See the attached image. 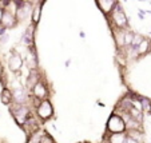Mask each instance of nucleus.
I'll use <instances>...</instances> for the list:
<instances>
[{
    "label": "nucleus",
    "mask_w": 151,
    "mask_h": 143,
    "mask_svg": "<svg viewBox=\"0 0 151 143\" xmlns=\"http://www.w3.org/2000/svg\"><path fill=\"white\" fill-rule=\"evenodd\" d=\"M107 20H109V24H110V28L114 29H127L130 28V20H128V16L126 14L124 8H123L122 3L118 1L116 6L114 7L111 12L107 15Z\"/></svg>",
    "instance_id": "obj_1"
},
{
    "label": "nucleus",
    "mask_w": 151,
    "mask_h": 143,
    "mask_svg": "<svg viewBox=\"0 0 151 143\" xmlns=\"http://www.w3.org/2000/svg\"><path fill=\"white\" fill-rule=\"evenodd\" d=\"M8 111L11 114V116L14 118L15 123L22 129L24 123H26L28 115L32 112L31 106L29 104H20V103H12L11 106H8Z\"/></svg>",
    "instance_id": "obj_2"
},
{
    "label": "nucleus",
    "mask_w": 151,
    "mask_h": 143,
    "mask_svg": "<svg viewBox=\"0 0 151 143\" xmlns=\"http://www.w3.org/2000/svg\"><path fill=\"white\" fill-rule=\"evenodd\" d=\"M24 57L23 55L20 54L16 48H12L11 52H9V56L7 59V66H8V70L15 74L16 76H19L22 74V70H23V66H24Z\"/></svg>",
    "instance_id": "obj_3"
},
{
    "label": "nucleus",
    "mask_w": 151,
    "mask_h": 143,
    "mask_svg": "<svg viewBox=\"0 0 151 143\" xmlns=\"http://www.w3.org/2000/svg\"><path fill=\"white\" fill-rule=\"evenodd\" d=\"M106 130H107V132H126L127 131L124 119H123V116L119 112L114 111L109 116L107 123H106Z\"/></svg>",
    "instance_id": "obj_4"
},
{
    "label": "nucleus",
    "mask_w": 151,
    "mask_h": 143,
    "mask_svg": "<svg viewBox=\"0 0 151 143\" xmlns=\"http://www.w3.org/2000/svg\"><path fill=\"white\" fill-rule=\"evenodd\" d=\"M35 114L37 115L42 122H47V120H51L54 116L55 111H54V106H52L51 100L50 99H44L39 103V106L35 109Z\"/></svg>",
    "instance_id": "obj_5"
},
{
    "label": "nucleus",
    "mask_w": 151,
    "mask_h": 143,
    "mask_svg": "<svg viewBox=\"0 0 151 143\" xmlns=\"http://www.w3.org/2000/svg\"><path fill=\"white\" fill-rule=\"evenodd\" d=\"M29 94H31L32 96L37 98V99H40V100L48 99L51 92H50V84H48V82H47L46 78L43 76L42 79L32 87V90L29 91Z\"/></svg>",
    "instance_id": "obj_6"
},
{
    "label": "nucleus",
    "mask_w": 151,
    "mask_h": 143,
    "mask_svg": "<svg viewBox=\"0 0 151 143\" xmlns=\"http://www.w3.org/2000/svg\"><path fill=\"white\" fill-rule=\"evenodd\" d=\"M40 122H42V120L37 118V115L35 114L34 111L28 115V118H27V120H26V123L22 126L23 131L26 132L27 138L31 137L32 134H35V132L39 131V130H40Z\"/></svg>",
    "instance_id": "obj_7"
},
{
    "label": "nucleus",
    "mask_w": 151,
    "mask_h": 143,
    "mask_svg": "<svg viewBox=\"0 0 151 143\" xmlns=\"http://www.w3.org/2000/svg\"><path fill=\"white\" fill-rule=\"evenodd\" d=\"M24 63L29 68H37L39 67V56H37V51L35 46L26 47V52L23 54Z\"/></svg>",
    "instance_id": "obj_8"
},
{
    "label": "nucleus",
    "mask_w": 151,
    "mask_h": 143,
    "mask_svg": "<svg viewBox=\"0 0 151 143\" xmlns=\"http://www.w3.org/2000/svg\"><path fill=\"white\" fill-rule=\"evenodd\" d=\"M14 92V103L20 104H29V99H31V94L27 90L26 86H17L12 88Z\"/></svg>",
    "instance_id": "obj_9"
},
{
    "label": "nucleus",
    "mask_w": 151,
    "mask_h": 143,
    "mask_svg": "<svg viewBox=\"0 0 151 143\" xmlns=\"http://www.w3.org/2000/svg\"><path fill=\"white\" fill-rule=\"evenodd\" d=\"M36 27L37 26L29 23L28 26H27V28L24 29L23 35H22V37H20V42H22L26 47L35 46V34H36Z\"/></svg>",
    "instance_id": "obj_10"
},
{
    "label": "nucleus",
    "mask_w": 151,
    "mask_h": 143,
    "mask_svg": "<svg viewBox=\"0 0 151 143\" xmlns=\"http://www.w3.org/2000/svg\"><path fill=\"white\" fill-rule=\"evenodd\" d=\"M42 78H43V74H42V71H40L39 67H37V68H29L28 75H27V79H26V84H24V86L27 87L28 91H31L32 87H34Z\"/></svg>",
    "instance_id": "obj_11"
},
{
    "label": "nucleus",
    "mask_w": 151,
    "mask_h": 143,
    "mask_svg": "<svg viewBox=\"0 0 151 143\" xmlns=\"http://www.w3.org/2000/svg\"><path fill=\"white\" fill-rule=\"evenodd\" d=\"M19 24H20V23H19V20H17L16 15L4 9L3 19H1V23H0V26L6 27L7 29H12V28H16Z\"/></svg>",
    "instance_id": "obj_12"
},
{
    "label": "nucleus",
    "mask_w": 151,
    "mask_h": 143,
    "mask_svg": "<svg viewBox=\"0 0 151 143\" xmlns=\"http://www.w3.org/2000/svg\"><path fill=\"white\" fill-rule=\"evenodd\" d=\"M32 8H34V4L29 3V1H27V0H26V3H24L23 6L17 7V11H16V14L15 15H16L19 23H23L27 17H31Z\"/></svg>",
    "instance_id": "obj_13"
},
{
    "label": "nucleus",
    "mask_w": 151,
    "mask_h": 143,
    "mask_svg": "<svg viewBox=\"0 0 151 143\" xmlns=\"http://www.w3.org/2000/svg\"><path fill=\"white\" fill-rule=\"evenodd\" d=\"M124 119V123H126V127L127 130H134V129H139V130H143V123L139 122L138 119H135L132 115H130L128 112H123L120 114Z\"/></svg>",
    "instance_id": "obj_14"
},
{
    "label": "nucleus",
    "mask_w": 151,
    "mask_h": 143,
    "mask_svg": "<svg viewBox=\"0 0 151 143\" xmlns=\"http://www.w3.org/2000/svg\"><path fill=\"white\" fill-rule=\"evenodd\" d=\"M96 1L98 8L102 11V14H104L106 16L114 9V7L116 6V3L119 0H95Z\"/></svg>",
    "instance_id": "obj_15"
},
{
    "label": "nucleus",
    "mask_w": 151,
    "mask_h": 143,
    "mask_svg": "<svg viewBox=\"0 0 151 143\" xmlns=\"http://www.w3.org/2000/svg\"><path fill=\"white\" fill-rule=\"evenodd\" d=\"M43 6H44V1H37V3L34 4V8H32V12H31V23L37 26L42 20V9H43Z\"/></svg>",
    "instance_id": "obj_16"
},
{
    "label": "nucleus",
    "mask_w": 151,
    "mask_h": 143,
    "mask_svg": "<svg viewBox=\"0 0 151 143\" xmlns=\"http://www.w3.org/2000/svg\"><path fill=\"white\" fill-rule=\"evenodd\" d=\"M0 102L4 106H11L14 103V92H12V88H9L7 86L0 90Z\"/></svg>",
    "instance_id": "obj_17"
},
{
    "label": "nucleus",
    "mask_w": 151,
    "mask_h": 143,
    "mask_svg": "<svg viewBox=\"0 0 151 143\" xmlns=\"http://www.w3.org/2000/svg\"><path fill=\"white\" fill-rule=\"evenodd\" d=\"M112 32V37H114V42H115V46L116 48H124V32L126 29H111Z\"/></svg>",
    "instance_id": "obj_18"
},
{
    "label": "nucleus",
    "mask_w": 151,
    "mask_h": 143,
    "mask_svg": "<svg viewBox=\"0 0 151 143\" xmlns=\"http://www.w3.org/2000/svg\"><path fill=\"white\" fill-rule=\"evenodd\" d=\"M107 142L104 143H126L127 132H107Z\"/></svg>",
    "instance_id": "obj_19"
},
{
    "label": "nucleus",
    "mask_w": 151,
    "mask_h": 143,
    "mask_svg": "<svg viewBox=\"0 0 151 143\" xmlns=\"http://www.w3.org/2000/svg\"><path fill=\"white\" fill-rule=\"evenodd\" d=\"M127 135L131 137L132 139L138 140L139 143H145L146 142V134L145 130H139V129H134V130H127Z\"/></svg>",
    "instance_id": "obj_20"
},
{
    "label": "nucleus",
    "mask_w": 151,
    "mask_h": 143,
    "mask_svg": "<svg viewBox=\"0 0 151 143\" xmlns=\"http://www.w3.org/2000/svg\"><path fill=\"white\" fill-rule=\"evenodd\" d=\"M138 52H139V56H145L148 52H151V40L145 37L142 40V43L139 44V48H138Z\"/></svg>",
    "instance_id": "obj_21"
},
{
    "label": "nucleus",
    "mask_w": 151,
    "mask_h": 143,
    "mask_svg": "<svg viewBox=\"0 0 151 143\" xmlns=\"http://www.w3.org/2000/svg\"><path fill=\"white\" fill-rule=\"evenodd\" d=\"M134 36H135L134 31H131L130 28L126 29V32H124V47L126 46H131L132 40H134Z\"/></svg>",
    "instance_id": "obj_22"
},
{
    "label": "nucleus",
    "mask_w": 151,
    "mask_h": 143,
    "mask_svg": "<svg viewBox=\"0 0 151 143\" xmlns=\"http://www.w3.org/2000/svg\"><path fill=\"white\" fill-rule=\"evenodd\" d=\"M43 134H44V131L39 130L37 132H35V134H32L31 137L27 138V143H40V139H42Z\"/></svg>",
    "instance_id": "obj_23"
},
{
    "label": "nucleus",
    "mask_w": 151,
    "mask_h": 143,
    "mask_svg": "<svg viewBox=\"0 0 151 143\" xmlns=\"http://www.w3.org/2000/svg\"><path fill=\"white\" fill-rule=\"evenodd\" d=\"M139 102H140V104H142L143 110H145V111H147V110H148V106H150L151 99H148V98H146V96H142V95H139Z\"/></svg>",
    "instance_id": "obj_24"
},
{
    "label": "nucleus",
    "mask_w": 151,
    "mask_h": 143,
    "mask_svg": "<svg viewBox=\"0 0 151 143\" xmlns=\"http://www.w3.org/2000/svg\"><path fill=\"white\" fill-rule=\"evenodd\" d=\"M40 143H56V142H55V139L48 134V132L44 131V134H43L42 139H40Z\"/></svg>",
    "instance_id": "obj_25"
},
{
    "label": "nucleus",
    "mask_w": 151,
    "mask_h": 143,
    "mask_svg": "<svg viewBox=\"0 0 151 143\" xmlns=\"http://www.w3.org/2000/svg\"><path fill=\"white\" fill-rule=\"evenodd\" d=\"M145 39V36L143 35H140V34H135V36H134V40H132V44L131 46H134V47H137V48H139V44L142 43V40Z\"/></svg>",
    "instance_id": "obj_26"
},
{
    "label": "nucleus",
    "mask_w": 151,
    "mask_h": 143,
    "mask_svg": "<svg viewBox=\"0 0 151 143\" xmlns=\"http://www.w3.org/2000/svg\"><path fill=\"white\" fill-rule=\"evenodd\" d=\"M8 39H9V35L8 34H4L3 36L0 37V44H6L7 42H8Z\"/></svg>",
    "instance_id": "obj_27"
},
{
    "label": "nucleus",
    "mask_w": 151,
    "mask_h": 143,
    "mask_svg": "<svg viewBox=\"0 0 151 143\" xmlns=\"http://www.w3.org/2000/svg\"><path fill=\"white\" fill-rule=\"evenodd\" d=\"M3 75H6V70H4V64H3V62L0 60V78L3 76Z\"/></svg>",
    "instance_id": "obj_28"
},
{
    "label": "nucleus",
    "mask_w": 151,
    "mask_h": 143,
    "mask_svg": "<svg viewBox=\"0 0 151 143\" xmlns=\"http://www.w3.org/2000/svg\"><path fill=\"white\" fill-rule=\"evenodd\" d=\"M126 143H139L138 140H135V139H132L131 137H128L127 135V139H126Z\"/></svg>",
    "instance_id": "obj_29"
},
{
    "label": "nucleus",
    "mask_w": 151,
    "mask_h": 143,
    "mask_svg": "<svg viewBox=\"0 0 151 143\" xmlns=\"http://www.w3.org/2000/svg\"><path fill=\"white\" fill-rule=\"evenodd\" d=\"M3 14H4V8L0 7V23H1V19H3Z\"/></svg>",
    "instance_id": "obj_30"
},
{
    "label": "nucleus",
    "mask_w": 151,
    "mask_h": 143,
    "mask_svg": "<svg viewBox=\"0 0 151 143\" xmlns=\"http://www.w3.org/2000/svg\"><path fill=\"white\" fill-rule=\"evenodd\" d=\"M138 17H139L140 20H143V19H145V14H140V12H138Z\"/></svg>",
    "instance_id": "obj_31"
},
{
    "label": "nucleus",
    "mask_w": 151,
    "mask_h": 143,
    "mask_svg": "<svg viewBox=\"0 0 151 143\" xmlns=\"http://www.w3.org/2000/svg\"><path fill=\"white\" fill-rule=\"evenodd\" d=\"M79 36H80V37H82V39H84V37H86V34H84V32H83V31H80Z\"/></svg>",
    "instance_id": "obj_32"
},
{
    "label": "nucleus",
    "mask_w": 151,
    "mask_h": 143,
    "mask_svg": "<svg viewBox=\"0 0 151 143\" xmlns=\"http://www.w3.org/2000/svg\"><path fill=\"white\" fill-rule=\"evenodd\" d=\"M70 64H71V59H68L66 62V67H70Z\"/></svg>",
    "instance_id": "obj_33"
},
{
    "label": "nucleus",
    "mask_w": 151,
    "mask_h": 143,
    "mask_svg": "<svg viewBox=\"0 0 151 143\" xmlns=\"http://www.w3.org/2000/svg\"><path fill=\"white\" fill-rule=\"evenodd\" d=\"M147 112H148V114L151 115V102H150V106H148V110H147Z\"/></svg>",
    "instance_id": "obj_34"
},
{
    "label": "nucleus",
    "mask_w": 151,
    "mask_h": 143,
    "mask_svg": "<svg viewBox=\"0 0 151 143\" xmlns=\"http://www.w3.org/2000/svg\"><path fill=\"white\" fill-rule=\"evenodd\" d=\"M138 1H142V3H145V1H146V0H138Z\"/></svg>",
    "instance_id": "obj_35"
},
{
    "label": "nucleus",
    "mask_w": 151,
    "mask_h": 143,
    "mask_svg": "<svg viewBox=\"0 0 151 143\" xmlns=\"http://www.w3.org/2000/svg\"><path fill=\"white\" fill-rule=\"evenodd\" d=\"M82 143H90V142H82Z\"/></svg>",
    "instance_id": "obj_36"
},
{
    "label": "nucleus",
    "mask_w": 151,
    "mask_h": 143,
    "mask_svg": "<svg viewBox=\"0 0 151 143\" xmlns=\"http://www.w3.org/2000/svg\"><path fill=\"white\" fill-rule=\"evenodd\" d=\"M123 1H124V3H126V1H127V0H123Z\"/></svg>",
    "instance_id": "obj_37"
}]
</instances>
